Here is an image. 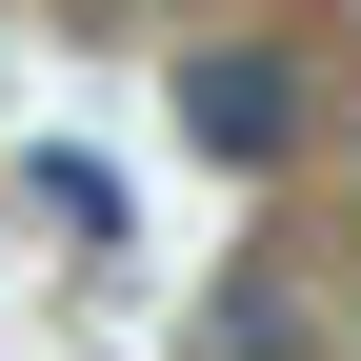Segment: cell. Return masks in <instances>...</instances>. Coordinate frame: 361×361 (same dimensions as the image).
Returning <instances> with one entry per match:
<instances>
[{
	"mask_svg": "<svg viewBox=\"0 0 361 361\" xmlns=\"http://www.w3.org/2000/svg\"><path fill=\"white\" fill-rule=\"evenodd\" d=\"M20 201H40V241H80V261L121 241V180L80 161V141H40V161H20Z\"/></svg>",
	"mask_w": 361,
	"mask_h": 361,
	"instance_id": "7a4b0ae2",
	"label": "cell"
},
{
	"mask_svg": "<svg viewBox=\"0 0 361 361\" xmlns=\"http://www.w3.org/2000/svg\"><path fill=\"white\" fill-rule=\"evenodd\" d=\"M180 141L201 161H301V61H261V40H201V61H180Z\"/></svg>",
	"mask_w": 361,
	"mask_h": 361,
	"instance_id": "6da1fadb",
	"label": "cell"
}]
</instances>
